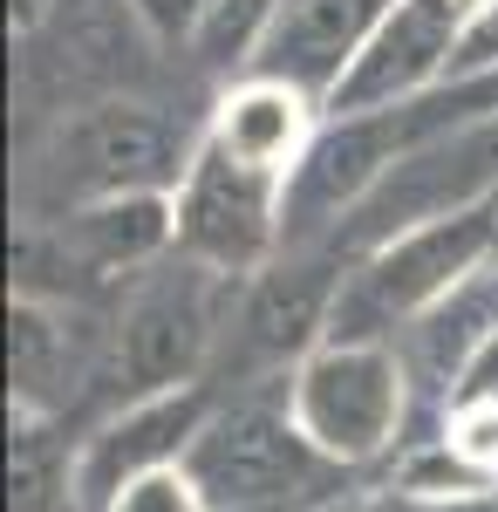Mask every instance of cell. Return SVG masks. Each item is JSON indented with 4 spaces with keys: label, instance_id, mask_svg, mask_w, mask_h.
Instances as JSON below:
<instances>
[{
    "label": "cell",
    "instance_id": "20",
    "mask_svg": "<svg viewBox=\"0 0 498 512\" xmlns=\"http://www.w3.org/2000/svg\"><path fill=\"white\" fill-rule=\"evenodd\" d=\"M498 69V0H478L471 7V28L458 41V69L451 82H471V76H492Z\"/></svg>",
    "mask_w": 498,
    "mask_h": 512
},
{
    "label": "cell",
    "instance_id": "6",
    "mask_svg": "<svg viewBox=\"0 0 498 512\" xmlns=\"http://www.w3.org/2000/svg\"><path fill=\"white\" fill-rule=\"evenodd\" d=\"M185 472L205 485L212 512H267L314 492V478L335 472L314 444L301 437V424L287 417V396H246V403H219L212 424L198 431Z\"/></svg>",
    "mask_w": 498,
    "mask_h": 512
},
{
    "label": "cell",
    "instance_id": "5",
    "mask_svg": "<svg viewBox=\"0 0 498 512\" xmlns=\"http://www.w3.org/2000/svg\"><path fill=\"white\" fill-rule=\"evenodd\" d=\"M178 253L212 274L253 280L287 253V178L260 164H239L198 130V151L178 178Z\"/></svg>",
    "mask_w": 498,
    "mask_h": 512
},
{
    "label": "cell",
    "instance_id": "7",
    "mask_svg": "<svg viewBox=\"0 0 498 512\" xmlns=\"http://www.w3.org/2000/svg\"><path fill=\"white\" fill-rule=\"evenodd\" d=\"M219 396L205 383H185V390H157V396H123L110 417L76 444V499L82 512H103L144 472H164V465H185L192 458L198 431L212 424Z\"/></svg>",
    "mask_w": 498,
    "mask_h": 512
},
{
    "label": "cell",
    "instance_id": "22",
    "mask_svg": "<svg viewBox=\"0 0 498 512\" xmlns=\"http://www.w3.org/2000/svg\"><path fill=\"white\" fill-rule=\"evenodd\" d=\"M423 512H498V492H478V499H451V506H423Z\"/></svg>",
    "mask_w": 498,
    "mask_h": 512
},
{
    "label": "cell",
    "instance_id": "16",
    "mask_svg": "<svg viewBox=\"0 0 498 512\" xmlns=\"http://www.w3.org/2000/svg\"><path fill=\"white\" fill-rule=\"evenodd\" d=\"M280 7H287V0H212V7H205V28H198V41H192V55L226 82L246 76V69L260 62V48H267Z\"/></svg>",
    "mask_w": 498,
    "mask_h": 512
},
{
    "label": "cell",
    "instance_id": "13",
    "mask_svg": "<svg viewBox=\"0 0 498 512\" xmlns=\"http://www.w3.org/2000/svg\"><path fill=\"white\" fill-rule=\"evenodd\" d=\"M498 328V274L485 267V274H471L451 294V301H437L430 315L417 321V328H403V362H410V376L417 383H430V390H458L464 362L485 349V335Z\"/></svg>",
    "mask_w": 498,
    "mask_h": 512
},
{
    "label": "cell",
    "instance_id": "21",
    "mask_svg": "<svg viewBox=\"0 0 498 512\" xmlns=\"http://www.w3.org/2000/svg\"><path fill=\"white\" fill-rule=\"evenodd\" d=\"M458 396H478V403H498V328L485 335V349L464 362V376H458V390L444 396V403H458Z\"/></svg>",
    "mask_w": 498,
    "mask_h": 512
},
{
    "label": "cell",
    "instance_id": "4",
    "mask_svg": "<svg viewBox=\"0 0 498 512\" xmlns=\"http://www.w3.org/2000/svg\"><path fill=\"white\" fill-rule=\"evenodd\" d=\"M198 137H178V123L157 117L137 96H96L76 117H62L48 144V198L69 212L89 198L123 192H178Z\"/></svg>",
    "mask_w": 498,
    "mask_h": 512
},
{
    "label": "cell",
    "instance_id": "23",
    "mask_svg": "<svg viewBox=\"0 0 498 512\" xmlns=\"http://www.w3.org/2000/svg\"><path fill=\"white\" fill-rule=\"evenodd\" d=\"M307 512H369L362 499H321V506H307Z\"/></svg>",
    "mask_w": 498,
    "mask_h": 512
},
{
    "label": "cell",
    "instance_id": "12",
    "mask_svg": "<svg viewBox=\"0 0 498 512\" xmlns=\"http://www.w3.org/2000/svg\"><path fill=\"white\" fill-rule=\"evenodd\" d=\"M55 41H62V76L76 89H89V96L137 89L151 76V48H157L130 0H76L55 21Z\"/></svg>",
    "mask_w": 498,
    "mask_h": 512
},
{
    "label": "cell",
    "instance_id": "17",
    "mask_svg": "<svg viewBox=\"0 0 498 512\" xmlns=\"http://www.w3.org/2000/svg\"><path fill=\"white\" fill-rule=\"evenodd\" d=\"M492 485L498 478H485L478 465H464L444 431L410 444V451H396V472H389V492L410 499V506H451V499H478V492H492Z\"/></svg>",
    "mask_w": 498,
    "mask_h": 512
},
{
    "label": "cell",
    "instance_id": "1",
    "mask_svg": "<svg viewBox=\"0 0 498 512\" xmlns=\"http://www.w3.org/2000/svg\"><path fill=\"white\" fill-rule=\"evenodd\" d=\"M492 260H498V198L403 226L348 267L328 342H403V328H417L437 301H451Z\"/></svg>",
    "mask_w": 498,
    "mask_h": 512
},
{
    "label": "cell",
    "instance_id": "18",
    "mask_svg": "<svg viewBox=\"0 0 498 512\" xmlns=\"http://www.w3.org/2000/svg\"><path fill=\"white\" fill-rule=\"evenodd\" d=\"M103 512H212V499H205V485L185 465H164V472L130 478Z\"/></svg>",
    "mask_w": 498,
    "mask_h": 512
},
{
    "label": "cell",
    "instance_id": "15",
    "mask_svg": "<svg viewBox=\"0 0 498 512\" xmlns=\"http://www.w3.org/2000/svg\"><path fill=\"white\" fill-rule=\"evenodd\" d=\"M7 485H14V512H82L76 451L55 431V410L7 403Z\"/></svg>",
    "mask_w": 498,
    "mask_h": 512
},
{
    "label": "cell",
    "instance_id": "10",
    "mask_svg": "<svg viewBox=\"0 0 498 512\" xmlns=\"http://www.w3.org/2000/svg\"><path fill=\"white\" fill-rule=\"evenodd\" d=\"M321 123H328L321 96H307L301 82H287V76L246 69V76H232L219 89V103L205 117V137L219 151H232L239 164H260L273 178H294L301 158L314 151V137H321Z\"/></svg>",
    "mask_w": 498,
    "mask_h": 512
},
{
    "label": "cell",
    "instance_id": "2",
    "mask_svg": "<svg viewBox=\"0 0 498 512\" xmlns=\"http://www.w3.org/2000/svg\"><path fill=\"white\" fill-rule=\"evenodd\" d=\"M246 280L212 274L185 253L157 260L151 274H137L123 287V308L110 321V376L123 396H157L205 383V362L219 355L226 315L239 308Z\"/></svg>",
    "mask_w": 498,
    "mask_h": 512
},
{
    "label": "cell",
    "instance_id": "8",
    "mask_svg": "<svg viewBox=\"0 0 498 512\" xmlns=\"http://www.w3.org/2000/svg\"><path fill=\"white\" fill-rule=\"evenodd\" d=\"M342 260L335 246H287L273 267L239 287V342L253 362H273L280 376L328 342L335 294H342Z\"/></svg>",
    "mask_w": 498,
    "mask_h": 512
},
{
    "label": "cell",
    "instance_id": "11",
    "mask_svg": "<svg viewBox=\"0 0 498 512\" xmlns=\"http://www.w3.org/2000/svg\"><path fill=\"white\" fill-rule=\"evenodd\" d=\"M389 14V0H287L273 21L267 48H260V76H287L307 96H335V82L355 69V55L369 48L376 21Z\"/></svg>",
    "mask_w": 498,
    "mask_h": 512
},
{
    "label": "cell",
    "instance_id": "9",
    "mask_svg": "<svg viewBox=\"0 0 498 512\" xmlns=\"http://www.w3.org/2000/svg\"><path fill=\"white\" fill-rule=\"evenodd\" d=\"M69 274L96 280H130L151 274L157 260L178 253V205L171 192H123V198H89L55 212V233H35Z\"/></svg>",
    "mask_w": 498,
    "mask_h": 512
},
{
    "label": "cell",
    "instance_id": "19",
    "mask_svg": "<svg viewBox=\"0 0 498 512\" xmlns=\"http://www.w3.org/2000/svg\"><path fill=\"white\" fill-rule=\"evenodd\" d=\"M130 7H137V21L151 28L157 48H192L212 0H130Z\"/></svg>",
    "mask_w": 498,
    "mask_h": 512
},
{
    "label": "cell",
    "instance_id": "14",
    "mask_svg": "<svg viewBox=\"0 0 498 512\" xmlns=\"http://www.w3.org/2000/svg\"><path fill=\"white\" fill-rule=\"evenodd\" d=\"M82 321L48 294H7V403L55 410V390L69 383Z\"/></svg>",
    "mask_w": 498,
    "mask_h": 512
},
{
    "label": "cell",
    "instance_id": "3",
    "mask_svg": "<svg viewBox=\"0 0 498 512\" xmlns=\"http://www.w3.org/2000/svg\"><path fill=\"white\" fill-rule=\"evenodd\" d=\"M410 390L417 376L396 342H321L280 376L287 417L335 472H362L389 451H403Z\"/></svg>",
    "mask_w": 498,
    "mask_h": 512
}]
</instances>
